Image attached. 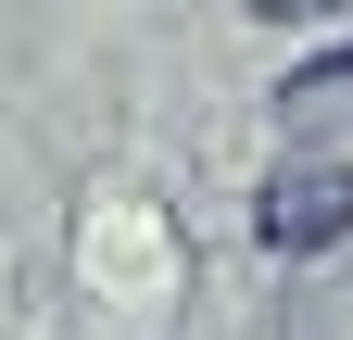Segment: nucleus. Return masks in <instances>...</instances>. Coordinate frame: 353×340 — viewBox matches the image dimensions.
Returning a JSON list of instances; mask_svg holds the SVG:
<instances>
[{"label": "nucleus", "instance_id": "nucleus-2", "mask_svg": "<svg viewBox=\"0 0 353 340\" xmlns=\"http://www.w3.org/2000/svg\"><path fill=\"white\" fill-rule=\"evenodd\" d=\"M278 139H353V51H316L278 76Z\"/></svg>", "mask_w": 353, "mask_h": 340}, {"label": "nucleus", "instance_id": "nucleus-3", "mask_svg": "<svg viewBox=\"0 0 353 340\" xmlns=\"http://www.w3.org/2000/svg\"><path fill=\"white\" fill-rule=\"evenodd\" d=\"M278 340H353V252H341V265H316V277H290Z\"/></svg>", "mask_w": 353, "mask_h": 340}, {"label": "nucleus", "instance_id": "nucleus-1", "mask_svg": "<svg viewBox=\"0 0 353 340\" xmlns=\"http://www.w3.org/2000/svg\"><path fill=\"white\" fill-rule=\"evenodd\" d=\"M252 240L290 252V265L341 252V240H353V177H341V164H290V177H265V189H252Z\"/></svg>", "mask_w": 353, "mask_h": 340}]
</instances>
